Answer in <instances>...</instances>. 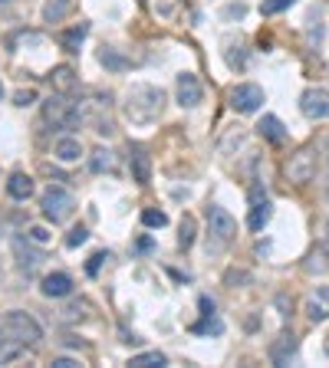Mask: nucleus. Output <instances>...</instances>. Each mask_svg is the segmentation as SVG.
<instances>
[{"instance_id":"18","label":"nucleus","mask_w":329,"mask_h":368,"mask_svg":"<svg viewBox=\"0 0 329 368\" xmlns=\"http://www.w3.org/2000/svg\"><path fill=\"white\" fill-rule=\"evenodd\" d=\"M53 154L60 158V162H79V154H83V142L79 138H73V135H63L60 142H56V148H53Z\"/></svg>"},{"instance_id":"14","label":"nucleus","mask_w":329,"mask_h":368,"mask_svg":"<svg viewBox=\"0 0 329 368\" xmlns=\"http://www.w3.org/2000/svg\"><path fill=\"white\" fill-rule=\"evenodd\" d=\"M129 168H132V178L139 181L142 188H145L148 181H152V158H148L145 148H129Z\"/></svg>"},{"instance_id":"25","label":"nucleus","mask_w":329,"mask_h":368,"mask_svg":"<svg viewBox=\"0 0 329 368\" xmlns=\"http://www.w3.org/2000/svg\"><path fill=\"white\" fill-rule=\"evenodd\" d=\"M129 365L132 368H162V365H168V359H164L162 352H142V355H132Z\"/></svg>"},{"instance_id":"22","label":"nucleus","mask_w":329,"mask_h":368,"mask_svg":"<svg viewBox=\"0 0 329 368\" xmlns=\"http://www.w3.org/2000/svg\"><path fill=\"white\" fill-rule=\"evenodd\" d=\"M20 349H24V345H20L17 339L7 332V329H0V365H7V362L17 359Z\"/></svg>"},{"instance_id":"29","label":"nucleus","mask_w":329,"mask_h":368,"mask_svg":"<svg viewBox=\"0 0 329 368\" xmlns=\"http://www.w3.org/2000/svg\"><path fill=\"white\" fill-rule=\"evenodd\" d=\"M89 309H93V306H89L86 300H79V303H70V306L63 309V316L70 319V322H76V319H79V322H83V319L89 316Z\"/></svg>"},{"instance_id":"42","label":"nucleus","mask_w":329,"mask_h":368,"mask_svg":"<svg viewBox=\"0 0 329 368\" xmlns=\"http://www.w3.org/2000/svg\"><path fill=\"white\" fill-rule=\"evenodd\" d=\"M0 95H4V86H0Z\"/></svg>"},{"instance_id":"2","label":"nucleus","mask_w":329,"mask_h":368,"mask_svg":"<svg viewBox=\"0 0 329 368\" xmlns=\"http://www.w3.org/2000/svg\"><path fill=\"white\" fill-rule=\"evenodd\" d=\"M237 237V221L227 214L224 207L211 204L208 207V253H221L234 243Z\"/></svg>"},{"instance_id":"17","label":"nucleus","mask_w":329,"mask_h":368,"mask_svg":"<svg viewBox=\"0 0 329 368\" xmlns=\"http://www.w3.org/2000/svg\"><path fill=\"white\" fill-rule=\"evenodd\" d=\"M50 83H53V89H56V93H63V95L73 93V89H76V83H79L76 69H73V66H56L50 73Z\"/></svg>"},{"instance_id":"15","label":"nucleus","mask_w":329,"mask_h":368,"mask_svg":"<svg viewBox=\"0 0 329 368\" xmlns=\"http://www.w3.org/2000/svg\"><path fill=\"white\" fill-rule=\"evenodd\" d=\"M306 316H310V322H326L329 319V286L313 290V296L306 300Z\"/></svg>"},{"instance_id":"20","label":"nucleus","mask_w":329,"mask_h":368,"mask_svg":"<svg viewBox=\"0 0 329 368\" xmlns=\"http://www.w3.org/2000/svg\"><path fill=\"white\" fill-rule=\"evenodd\" d=\"M89 36V23H76L70 26V30H63L60 33V43L66 53H79V46H83V40Z\"/></svg>"},{"instance_id":"36","label":"nucleus","mask_w":329,"mask_h":368,"mask_svg":"<svg viewBox=\"0 0 329 368\" xmlns=\"http://www.w3.org/2000/svg\"><path fill=\"white\" fill-rule=\"evenodd\" d=\"M26 237H30L36 247H40V243H46V240H50V233H46L43 227H30V231H26Z\"/></svg>"},{"instance_id":"24","label":"nucleus","mask_w":329,"mask_h":368,"mask_svg":"<svg viewBox=\"0 0 329 368\" xmlns=\"http://www.w3.org/2000/svg\"><path fill=\"white\" fill-rule=\"evenodd\" d=\"M191 332H194V335H221V332H224V322H221L214 312H204L201 322L191 325Z\"/></svg>"},{"instance_id":"13","label":"nucleus","mask_w":329,"mask_h":368,"mask_svg":"<svg viewBox=\"0 0 329 368\" xmlns=\"http://www.w3.org/2000/svg\"><path fill=\"white\" fill-rule=\"evenodd\" d=\"M40 290H43V296H50V300H63V296H70V293H73V276L56 270V273L43 276Z\"/></svg>"},{"instance_id":"31","label":"nucleus","mask_w":329,"mask_h":368,"mask_svg":"<svg viewBox=\"0 0 329 368\" xmlns=\"http://www.w3.org/2000/svg\"><path fill=\"white\" fill-rule=\"evenodd\" d=\"M142 224H145V227H164V224H168V214L148 207V211H142Z\"/></svg>"},{"instance_id":"3","label":"nucleus","mask_w":329,"mask_h":368,"mask_svg":"<svg viewBox=\"0 0 329 368\" xmlns=\"http://www.w3.org/2000/svg\"><path fill=\"white\" fill-rule=\"evenodd\" d=\"M40 207H43V217L50 224H63V221H70L73 211H76V197L66 188H60V184H50L43 191V197H40Z\"/></svg>"},{"instance_id":"27","label":"nucleus","mask_w":329,"mask_h":368,"mask_svg":"<svg viewBox=\"0 0 329 368\" xmlns=\"http://www.w3.org/2000/svg\"><path fill=\"white\" fill-rule=\"evenodd\" d=\"M194 233H198V224H194V217H191V214H184L182 217V233H178V247L191 250V243H194Z\"/></svg>"},{"instance_id":"28","label":"nucleus","mask_w":329,"mask_h":368,"mask_svg":"<svg viewBox=\"0 0 329 368\" xmlns=\"http://www.w3.org/2000/svg\"><path fill=\"white\" fill-rule=\"evenodd\" d=\"M113 152H105V148H95L93 158H89V168H93L95 174H103V172H113Z\"/></svg>"},{"instance_id":"26","label":"nucleus","mask_w":329,"mask_h":368,"mask_svg":"<svg viewBox=\"0 0 329 368\" xmlns=\"http://www.w3.org/2000/svg\"><path fill=\"white\" fill-rule=\"evenodd\" d=\"M306 270H310V273H323V270H329V250L326 247L310 250V257H306Z\"/></svg>"},{"instance_id":"1","label":"nucleus","mask_w":329,"mask_h":368,"mask_svg":"<svg viewBox=\"0 0 329 368\" xmlns=\"http://www.w3.org/2000/svg\"><path fill=\"white\" fill-rule=\"evenodd\" d=\"M164 112V93L155 86H132L125 95V119L132 125H152Z\"/></svg>"},{"instance_id":"23","label":"nucleus","mask_w":329,"mask_h":368,"mask_svg":"<svg viewBox=\"0 0 329 368\" xmlns=\"http://www.w3.org/2000/svg\"><path fill=\"white\" fill-rule=\"evenodd\" d=\"M73 7V0H46L43 4V20L46 23H60L66 14H70Z\"/></svg>"},{"instance_id":"33","label":"nucleus","mask_w":329,"mask_h":368,"mask_svg":"<svg viewBox=\"0 0 329 368\" xmlns=\"http://www.w3.org/2000/svg\"><path fill=\"white\" fill-rule=\"evenodd\" d=\"M86 240H89V231H86V227H73V231H70V237H66V247H70V250H76V247H83Z\"/></svg>"},{"instance_id":"8","label":"nucleus","mask_w":329,"mask_h":368,"mask_svg":"<svg viewBox=\"0 0 329 368\" xmlns=\"http://www.w3.org/2000/svg\"><path fill=\"white\" fill-rule=\"evenodd\" d=\"M296 349H300V339H296L293 332H280L273 342H270V349H267V355H270V362L277 368H283V365H290V362L296 359Z\"/></svg>"},{"instance_id":"9","label":"nucleus","mask_w":329,"mask_h":368,"mask_svg":"<svg viewBox=\"0 0 329 368\" xmlns=\"http://www.w3.org/2000/svg\"><path fill=\"white\" fill-rule=\"evenodd\" d=\"M300 109H303V115L313 122L329 119V93L326 89H306V93L300 95Z\"/></svg>"},{"instance_id":"39","label":"nucleus","mask_w":329,"mask_h":368,"mask_svg":"<svg viewBox=\"0 0 329 368\" xmlns=\"http://www.w3.org/2000/svg\"><path fill=\"white\" fill-rule=\"evenodd\" d=\"M224 14H227V17H244V4H237V7H227Z\"/></svg>"},{"instance_id":"11","label":"nucleus","mask_w":329,"mask_h":368,"mask_svg":"<svg viewBox=\"0 0 329 368\" xmlns=\"http://www.w3.org/2000/svg\"><path fill=\"white\" fill-rule=\"evenodd\" d=\"M201 99H204L201 79L194 76V73H182V76H178V105H182V109H194Z\"/></svg>"},{"instance_id":"4","label":"nucleus","mask_w":329,"mask_h":368,"mask_svg":"<svg viewBox=\"0 0 329 368\" xmlns=\"http://www.w3.org/2000/svg\"><path fill=\"white\" fill-rule=\"evenodd\" d=\"M4 329H7V332L14 335L20 345H36L40 339H43L40 322H36L30 312H24V309H10L7 316H4Z\"/></svg>"},{"instance_id":"34","label":"nucleus","mask_w":329,"mask_h":368,"mask_svg":"<svg viewBox=\"0 0 329 368\" xmlns=\"http://www.w3.org/2000/svg\"><path fill=\"white\" fill-rule=\"evenodd\" d=\"M30 102H36L33 89H20V93H14V105H20V109H24V105H30Z\"/></svg>"},{"instance_id":"12","label":"nucleus","mask_w":329,"mask_h":368,"mask_svg":"<svg viewBox=\"0 0 329 368\" xmlns=\"http://www.w3.org/2000/svg\"><path fill=\"white\" fill-rule=\"evenodd\" d=\"M290 181H296V184H306V181H313V174H316V162H313V152H300L290 158Z\"/></svg>"},{"instance_id":"5","label":"nucleus","mask_w":329,"mask_h":368,"mask_svg":"<svg viewBox=\"0 0 329 368\" xmlns=\"http://www.w3.org/2000/svg\"><path fill=\"white\" fill-rule=\"evenodd\" d=\"M43 119L50 122V125H56V129H76L79 122H83V112L76 109V102L63 99V93H60V95H50L43 102Z\"/></svg>"},{"instance_id":"16","label":"nucleus","mask_w":329,"mask_h":368,"mask_svg":"<svg viewBox=\"0 0 329 368\" xmlns=\"http://www.w3.org/2000/svg\"><path fill=\"white\" fill-rule=\"evenodd\" d=\"M257 132L267 138V142H273V145H283L286 142V129H283V122H280L277 115H263L260 125H257Z\"/></svg>"},{"instance_id":"7","label":"nucleus","mask_w":329,"mask_h":368,"mask_svg":"<svg viewBox=\"0 0 329 368\" xmlns=\"http://www.w3.org/2000/svg\"><path fill=\"white\" fill-rule=\"evenodd\" d=\"M270 217H273V204H270V197L254 184L251 188V214H247V227H251V231H263V227L270 224Z\"/></svg>"},{"instance_id":"19","label":"nucleus","mask_w":329,"mask_h":368,"mask_svg":"<svg viewBox=\"0 0 329 368\" xmlns=\"http://www.w3.org/2000/svg\"><path fill=\"white\" fill-rule=\"evenodd\" d=\"M7 191H10L14 201H26V197L33 194V178L24 174V172H14L10 174V181H7Z\"/></svg>"},{"instance_id":"32","label":"nucleus","mask_w":329,"mask_h":368,"mask_svg":"<svg viewBox=\"0 0 329 368\" xmlns=\"http://www.w3.org/2000/svg\"><path fill=\"white\" fill-rule=\"evenodd\" d=\"M105 260H113V253H109V250H99V253H93V257H89V263H86V273L95 276L99 270H103Z\"/></svg>"},{"instance_id":"41","label":"nucleus","mask_w":329,"mask_h":368,"mask_svg":"<svg viewBox=\"0 0 329 368\" xmlns=\"http://www.w3.org/2000/svg\"><path fill=\"white\" fill-rule=\"evenodd\" d=\"M0 4H10V0H0Z\"/></svg>"},{"instance_id":"37","label":"nucleus","mask_w":329,"mask_h":368,"mask_svg":"<svg viewBox=\"0 0 329 368\" xmlns=\"http://www.w3.org/2000/svg\"><path fill=\"white\" fill-rule=\"evenodd\" d=\"M53 368H79V362H73V359H53Z\"/></svg>"},{"instance_id":"38","label":"nucleus","mask_w":329,"mask_h":368,"mask_svg":"<svg viewBox=\"0 0 329 368\" xmlns=\"http://www.w3.org/2000/svg\"><path fill=\"white\" fill-rule=\"evenodd\" d=\"M155 247V243H152V237H142L139 243H135V250H142V253H145V250H152Z\"/></svg>"},{"instance_id":"10","label":"nucleus","mask_w":329,"mask_h":368,"mask_svg":"<svg viewBox=\"0 0 329 368\" xmlns=\"http://www.w3.org/2000/svg\"><path fill=\"white\" fill-rule=\"evenodd\" d=\"M14 257H17V266H20V270L33 273L36 266L46 260V253H43V250H36L30 237H26V240H24V237H14Z\"/></svg>"},{"instance_id":"6","label":"nucleus","mask_w":329,"mask_h":368,"mask_svg":"<svg viewBox=\"0 0 329 368\" xmlns=\"http://www.w3.org/2000/svg\"><path fill=\"white\" fill-rule=\"evenodd\" d=\"M263 105V89L254 86V83H241V86L231 89V109L241 112V115H251Z\"/></svg>"},{"instance_id":"40","label":"nucleus","mask_w":329,"mask_h":368,"mask_svg":"<svg viewBox=\"0 0 329 368\" xmlns=\"http://www.w3.org/2000/svg\"><path fill=\"white\" fill-rule=\"evenodd\" d=\"M326 355H329V339H326Z\"/></svg>"},{"instance_id":"21","label":"nucleus","mask_w":329,"mask_h":368,"mask_svg":"<svg viewBox=\"0 0 329 368\" xmlns=\"http://www.w3.org/2000/svg\"><path fill=\"white\" fill-rule=\"evenodd\" d=\"M99 63H103L105 69H113V73H122V69L132 66V63L125 60L119 50H113V46H103V50H99Z\"/></svg>"},{"instance_id":"30","label":"nucleus","mask_w":329,"mask_h":368,"mask_svg":"<svg viewBox=\"0 0 329 368\" xmlns=\"http://www.w3.org/2000/svg\"><path fill=\"white\" fill-rule=\"evenodd\" d=\"M293 4H296V0H263V4H260V14H263V17H273V14L290 10Z\"/></svg>"},{"instance_id":"35","label":"nucleus","mask_w":329,"mask_h":368,"mask_svg":"<svg viewBox=\"0 0 329 368\" xmlns=\"http://www.w3.org/2000/svg\"><path fill=\"white\" fill-rule=\"evenodd\" d=\"M224 283H227V286H237V283H251V276L244 273V270H227Z\"/></svg>"}]
</instances>
